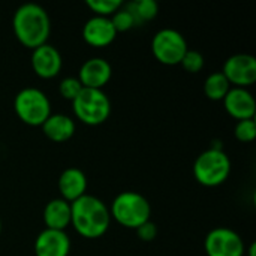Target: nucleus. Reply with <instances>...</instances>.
Masks as SVG:
<instances>
[{"instance_id": "8", "label": "nucleus", "mask_w": 256, "mask_h": 256, "mask_svg": "<svg viewBox=\"0 0 256 256\" xmlns=\"http://www.w3.org/2000/svg\"><path fill=\"white\" fill-rule=\"evenodd\" d=\"M207 256H244L243 238L231 228L219 226L208 231L204 240Z\"/></svg>"}, {"instance_id": "15", "label": "nucleus", "mask_w": 256, "mask_h": 256, "mask_svg": "<svg viewBox=\"0 0 256 256\" xmlns=\"http://www.w3.org/2000/svg\"><path fill=\"white\" fill-rule=\"evenodd\" d=\"M58 192L68 202H74L87 194V177L80 168H66L58 177Z\"/></svg>"}, {"instance_id": "11", "label": "nucleus", "mask_w": 256, "mask_h": 256, "mask_svg": "<svg viewBox=\"0 0 256 256\" xmlns=\"http://www.w3.org/2000/svg\"><path fill=\"white\" fill-rule=\"evenodd\" d=\"M63 58L60 51L50 44H44L32 50V68L39 78L50 80L60 74Z\"/></svg>"}, {"instance_id": "12", "label": "nucleus", "mask_w": 256, "mask_h": 256, "mask_svg": "<svg viewBox=\"0 0 256 256\" xmlns=\"http://www.w3.org/2000/svg\"><path fill=\"white\" fill-rule=\"evenodd\" d=\"M36 256H69L70 238L66 231L42 230L33 244Z\"/></svg>"}, {"instance_id": "26", "label": "nucleus", "mask_w": 256, "mask_h": 256, "mask_svg": "<svg viewBox=\"0 0 256 256\" xmlns=\"http://www.w3.org/2000/svg\"><path fill=\"white\" fill-rule=\"evenodd\" d=\"M244 254H248V256H256V244L255 243H250L249 249H248Z\"/></svg>"}, {"instance_id": "6", "label": "nucleus", "mask_w": 256, "mask_h": 256, "mask_svg": "<svg viewBox=\"0 0 256 256\" xmlns=\"http://www.w3.org/2000/svg\"><path fill=\"white\" fill-rule=\"evenodd\" d=\"M14 110L22 123L28 126H42L51 116V102L40 88L26 87L16 93Z\"/></svg>"}, {"instance_id": "20", "label": "nucleus", "mask_w": 256, "mask_h": 256, "mask_svg": "<svg viewBox=\"0 0 256 256\" xmlns=\"http://www.w3.org/2000/svg\"><path fill=\"white\" fill-rule=\"evenodd\" d=\"M86 4L90 10L94 12L98 16L110 18L114 15L124 3L122 0H86Z\"/></svg>"}, {"instance_id": "14", "label": "nucleus", "mask_w": 256, "mask_h": 256, "mask_svg": "<svg viewBox=\"0 0 256 256\" xmlns=\"http://www.w3.org/2000/svg\"><path fill=\"white\" fill-rule=\"evenodd\" d=\"M117 36V32L111 22V18L93 15L82 26V39L92 46H106Z\"/></svg>"}, {"instance_id": "17", "label": "nucleus", "mask_w": 256, "mask_h": 256, "mask_svg": "<svg viewBox=\"0 0 256 256\" xmlns=\"http://www.w3.org/2000/svg\"><path fill=\"white\" fill-rule=\"evenodd\" d=\"M45 136L54 142H64L75 134V122L64 114H51L40 126Z\"/></svg>"}, {"instance_id": "19", "label": "nucleus", "mask_w": 256, "mask_h": 256, "mask_svg": "<svg viewBox=\"0 0 256 256\" xmlns=\"http://www.w3.org/2000/svg\"><path fill=\"white\" fill-rule=\"evenodd\" d=\"M124 8L134 15V18L138 24L156 18V15L159 12V4L154 0H138V2L126 3Z\"/></svg>"}, {"instance_id": "9", "label": "nucleus", "mask_w": 256, "mask_h": 256, "mask_svg": "<svg viewBox=\"0 0 256 256\" xmlns=\"http://www.w3.org/2000/svg\"><path fill=\"white\" fill-rule=\"evenodd\" d=\"M232 87L248 88L256 81V58L252 54H232L230 56L220 70Z\"/></svg>"}, {"instance_id": "25", "label": "nucleus", "mask_w": 256, "mask_h": 256, "mask_svg": "<svg viewBox=\"0 0 256 256\" xmlns=\"http://www.w3.org/2000/svg\"><path fill=\"white\" fill-rule=\"evenodd\" d=\"M136 236L140 237V240H142L146 243L153 242L158 237V226H156V224L152 222V220H147L146 224H142L141 226L136 228Z\"/></svg>"}, {"instance_id": "16", "label": "nucleus", "mask_w": 256, "mask_h": 256, "mask_svg": "<svg viewBox=\"0 0 256 256\" xmlns=\"http://www.w3.org/2000/svg\"><path fill=\"white\" fill-rule=\"evenodd\" d=\"M44 224L48 230L64 231L70 225V202L54 198L44 208Z\"/></svg>"}, {"instance_id": "21", "label": "nucleus", "mask_w": 256, "mask_h": 256, "mask_svg": "<svg viewBox=\"0 0 256 256\" xmlns=\"http://www.w3.org/2000/svg\"><path fill=\"white\" fill-rule=\"evenodd\" d=\"M110 18H111V22H112V26H114L117 33L118 32H128V30H130L136 24L134 15L124 8V4L114 15H111Z\"/></svg>"}, {"instance_id": "10", "label": "nucleus", "mask_w": 256, "mask_h": 256, "mask_svg": "<svg viewBox=\"0 0 256 256\" xmlns=\"http://www.w3.org/2000/svg\"><path fill=\"white\" fill-rule=\"evenodd\" d=\"M112 76V68L104 57H92L86 60L78 72V81L84 88L102 90Z\"/></svg>"}, {"instance_id": "18", "label": "nucleus", "mask_w": 256, "mask_h": 256, "mask_svg": "<svg viewBox=\"0 0 256 256\" xmlns=\"http://www.w3.org/2000/svg\"><path fill=\"white\" fill-rule=\"evenodd\" d=\"M232 86L230 84V81L226 80V76L220 72H212L206 81H204V94L212 99V100H224V98L226 96V93L230 92Z\"/></svg>"}, {"instance_id": "23", "label": "nucleus", "mask_w": 256, "mask_h": 256, "mask_svg": "<svg viewBox=\"0 0 256 256\" xmlns=\"http://www.w3.org/2000/svg\"><path fill=\"white\" fill-rule=\"evenodd\" d=\"M82 88L84 87L81 86V82L78 81L76 76H66L58 84V93H60V96L63 99H66V100H70V102L80 94V92Z\"/></svg>"}, {"instance_id": "24", "label": "nucleus", "mask_w": 256, "mask_h": 256, "mask_svg": "<svg viewBox=\"0 0 256 256\" xmlns=\"http://www.w3.org/2000/svg\"><path fill=\"white\" fill-rule=\"evenodd\" d=\"M180 64L189 74H196L204 68V56L196 50H188L184 57L182 58Z\"/></svg>"}, {"instance_id": "13", "label": "nucleus", "mask_w": 256, "mask_h": 256, "mask_svg": "<svg viewBox=\"0 0 256 256\" xmlns=\"http://www.w3.org/2000/svg\"><path fill=\"white\" fill-rule=\"evenodd\" d=\"M224 106L226 112L236 120L255 118L256 102L254 94L248 88L231 87L224 98Z\"/></svg>"}, {"instance_id": "5", "label": "nucleus", "mask_w": 256, "mask_h": 256, "mask_svg": "<svg viewBox=\"0 0 256 256\" xmlns=\"http://www.w3.org/2000/svg\"><path fill=\"white\" fill-rule=\"evenodd\" d=\"M75 117L87 126H99L111 114V100L104 90L82 88L72 100Z\"/></svg>"}, {"instance_id": "4", "label": "nucleus", "mask_w": 256, "mask_h": 256, "mask_svg": "<svg viewBox=\"0 0 256 256\" xmlns=\"http://www.w3.org/2000/svg\"><path fill=\"white\" fill-rule=\"evenodd\" d=\"M231 172L230 156L222 148H208L194 162V176L196 182L207 188H216L226 182Z\"/></svg>"}, {"instance_id": "22", "label": "nucleus", "mask_w": 256, "mask_h": 256, "mask_svg": "<svg viewBox=\"0 0 256 256\" xmlns=\"http://www.w3.org/2000/svg\"><path fill=\"white\" fill-rule=\"evenodd\" d=\"M234 135L242 142H252L256 138V122L255 118L238 120L234 129Z\"/></svg>"}, {"instance_id": "27", "label": "nucleus", "mask_w": 256, "mask_h": 256, "mask_svg": "<svg viewBox=\"0 0 256 256\" xmlns=\"http://www.w3.org/2000/svg\"><path fill=\"white\" fill-rule=\"evenodd\" d=\"M0 234H2V220H0Z\"/></svg>"}, {"instance_id": "1", "label": "nucleus", "mask_w": 256, "mask_h": 256, "mask_svg": "<svg viewBox=\"0 0 256 256\" xmlns=\"http://www.w3.org/2000/svg\"><path fill=\"white\" fill-rule=\"evenodd\" d=\"M70 225L84 238H99L111 225L110 207L100 198L86 194L70 202Z\"/></svg>"}, {"instance_id": "2", "label": "nucleus", "mask_w": 256, "mask_h": 256, "mask_svg": "<svg viewBox=\"0 0 256 256\" xmlns=\"http://www.w3.org/2000/svg\"><path fill=\"white\" fill-rule=\"evenodd\" d=\"M12 28L21 45L34 50L46 44L51 33V20L40 4L24 3L14 12Z\"/></svg>"}, {"instance_id": "7", "label": "nucleus", "mask_w": 256, "mask_h": 256, "mask_svg": "<svg viewBox=\"0 0 256 256\" xmlns=\"http://www.w3.org/2000/svg\"><path fill=\"white\" fill-rule=\"evenodd\" d=\"M189 50L184 36L174 28H160L152 39V51L154 58L166 66L180 64L186 51Z\"/></svg>"}, {"instance_id": "3", "label": "nucleus", "mask_w": 256, "mask_h": 256, "mask_svg": "<svg viewBox=\"0 0 256 256\" xmlns=\"http://www.w3.org/2000/svg\"><path fill=\"white\" fill-rule=\"evenodd\" d=\"M110 213L111 219H114L122 226L136 230L150 220L152 206L144 195L134 190H126L114 198L110 207Z\"/></svg>"}]
</instances>
